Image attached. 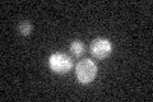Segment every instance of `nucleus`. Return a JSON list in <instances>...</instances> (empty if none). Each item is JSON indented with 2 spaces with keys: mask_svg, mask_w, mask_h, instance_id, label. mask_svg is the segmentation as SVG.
<instances>
[{
  "mask_svg": "<svg viewBox=\"0 0 153 102\" xmlns=\"http://www.w3.org/2000/svg\"><path fill=\"white\" fill-rule=\"evenodd\" d=\"M97 75V65L91 59L80 60L75 66V77L79 83L89 84Z\"/></svg>",
  "mask_w": 153,
  "mask_h": 102,
  "instance_id": "1",
  "label": "nucleus"
},
{
  "mask_svg": "<svg viewBox=\"0 0 153 102\" xmlns=\"http://www.w3.org/2000/svg\"><path fill=\"white\" fill-rule=\"evenodd\" d=\"M49 65L52 71L57 73V74H64L68 73L71 66H73V61H71L70 56L63 52H55L49 57Z\"/></svg>",
  "mask_w": 153,
  "mask_h": 102,
  "instance_id": "2",
  "label": "nucleus"
},
{
  "mask_svg": "<svg viewBox=\"0 0 153 102\" xmlns=\"http://www.w3.org/2000/svg\"><path fill=\"white\" fill-rule=\"evenodd\" d=\"M89 50H91V54L94 57H97V59H106L111 54L112 45L107 38H94L91 42Z\"/></svg>",
  "mask_w": 153,
  "mask_h": 102,
  "instance_id": "3",
  "label": "nucleus"
},
{
  "mask_svg": "<svg viewBox=\"0 0 153 102\" xmlns=\"http://www.w3.org/2000/svg\"><path fill=\"white\" fill-rule=\"evenodd\" d=\"M69 50L71 52V55H74V56H82L84 54V51H85V46H84V43L82 41H79V40H75L70 43V46H69Z\"/></svg>",
  "mask_w": 153,
  "mask_h": 102,
  "instance_id": "4",
  "label": "nucleus"
},
{
  "mask_svg": "<svg viewBox=\"0 0 153 102\" xmlns=\"http://www.w3.org/2000/svg\"><path fill=\"white\" fill-rule=\"evenodd\" d=\"M32 28H33L32 23L30 21H27V19H23V21H21L19 24H18V32L21 33V35H23V36L30 35V33L32 32Z\"/></svg>",
  "mask_w": 153,
  "mask_h": 102,
  "instance_id": "5",
  "label": "nucleus"
}]
</instances>
